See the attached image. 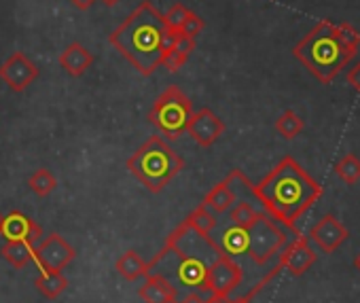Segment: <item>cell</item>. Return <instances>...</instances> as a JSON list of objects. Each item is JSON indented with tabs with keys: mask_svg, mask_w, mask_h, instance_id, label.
Wrapping results in <instances>:
<instances>
[{
	"mask_svg": "<svg viewBox=\"0 0 360 303\" xmlns=\"http://www.w3.org/2000/svg\"><path fill=\"white\" fill-rule=\"evenodd\" d=\"M322 193L324 189L320 183L314 181L290 155L282 157L263 181L252 185V198L259 200L265 212L284 225L295 238L299 236L297 221L322 198Z\"/></svg>",
	"mask_w": 360,
	"mask_h": 303,
	"instance_id": "obj_1",
	"label": "cell"
},
{
	"mask_svg": "<svg viewBox=\"0 0 360 303\" xmlns=\"http://www.w3.org/2000/svg\"><path fill=\"white\" fill-rule=\"evenodd\" d=\"M360 32L349 24L318 22L292 49V56L322 85H330L335 77L356 58Z\"/></svg>",
	"mask_w": 360,
	"mask_h": 303,
	"instance_id": "obj_2",
	"label": "cell"
},
{
	"mask_svg": "<svg viewBox=\"0 0 360 303\" xmlns=\"http://www.w3.org/2000/svg\"><path fill=\"white\" fill-rule=\"evenodd\" d=\"M165 28L163 13L150 0H144L110 32L108 41L142 77H150L163 64L161 37Z\"/></svg>",
	"mask_w": 360,
	"mask_h": 303,
	"instance_id": "obj_3",
	"label": "cell"
},
{
	"mask_svg": "<svg viewBox=\"0 0 360 303\" xmlns=\"http://www.w3.org/2000/svg\"><path fill=\"white\" fill-rule=\"evenodd\" d=\"M185 168V160L161 138L150 136L127 160V170L150 193H161Z\"/></svg>",
	"mask_w": 360,
	"mask_h": 303,
	"instance_id": "obj_4",
	"label": "cell"
},
{
	"mask_svg": "<svg viewBox=\"0 0 360 303\" xmlns=\"http://www.w3.org/2000/svg\"><path fill=\"white\" fill-rule=\"evenodd\" d=\"M193 115V104L189 96L178 85H169L150 106L148 121L167 138L178 140L180 134L187 131L189 119Z\"/></svg>",
	"mask_w": 360,
	"mask_h": 303,
	"instance_id": "obj_5",
	"label": "cell"
},
{
	"mask_svg": "<svg viewBox=\"0 0 360 303\" xmlns=\"http://www.w3.org/2000/svg\"><path fill=\"white\" fill-rule=\"evenodd\" d=\"M163 250H167V252H172L174 257H180V259H198V261H202L206 265L214 263L219 257L225 254V250L221 248V244H217L212 240V236L198 231L187 221H183L167 236V242H165Z\"/></svg>",
	"mask_w": 360,
	"mask_h": 303,
	"instance_id": "obj_6",
	"label": "cell"
},
{
	"mask_svg": "<svg viewBox=\"0 0 360 303\" xmlns=\"http://www.w3.org/2000/svg\"><path fill=\"white\" fill-rule=\"evenodd\" d=\"M246 233H248L246 254L259 265H265L274 254H278L288 244V229L267 212H259L252 225L246 227Z\"/></svg>",
	"mask_w": 360,
	"mask_h": 303,
	"instance_id": "obj_7",
	"label": "cell"
},
{
	"mask_svg": "<svg viewBox=\"0 0 360 303\" xmlns=\"http://www.w3.org/2000/svg\"><path fill=\"white\" fill-rule=\"evenodd\" d=\"M240 282H242V267L231 259V254L225 252L223 257H219L214 263L208 265L202 288L208 290L210 295L229 297V292L238 288Z\"/></svg>",
	"mask_w": 360,
	"mask_h": 303,
	"instance_id": "obj_8",
	"label": "cell"
},
{
	"mask_svg": "<svg viewBox=\"0 0 360 303\" xmlns=\"http://www.w3.org/2000/svg\"><path fill=\"white\" fill-rule=\"evenodd\" d=\"M39 75H41L39 66L22 51L13 53L7 62L0 64V81L9 85V89L15 94L26 91L39 79Z\"/></svg>",
	"mask_w": 360,
	"mask_h": 303,
	"instance_id": "obj_9",
	"label": "cell"
},
{
	"mask_svg": "<svg viewBox=\"0 0 360 303\" xmlns=\"http://www.w3.org/2000/svg\"><path fill=\"white\" fill-rule=\"evenodd\" d=\"M75 257L77 250L60 233L47 236L34 248V261L41 265V269H64Z\"/></svg>",
	"mask_w": 360,
	"mask_h": 303,
	"instance_id": "obj_10",
	"label": "cell"
},
{
	"mask_svg": "<svg viewBox=\"0 0 360 303\" xmlns=\"http://www.w3.org/2000/svg\"><path fill=\"white\" fill-rule=\"evenodd\" d=\"M225 129H227L225 121L212 108H200L198 112L191 115L187 125L189 136L204 148L212 146L225 134Z\"/></svg>",
	"mask_w": 360,
	"mask_h": 303,
	"instance_id": "obj_11",
	"label": "cell"
},
{
	"mask_svg": "<svg viewBox=\"0 0 360 303\" xmlns=\"http://www.w3.org/2000/svg\"><path fill=\"white\" fill-rule=\"evenodd\" d=\"M349 238V231L345 225L335 219L333 214H324L309 231V240L322 250V252H335L345 240Z\"/></svg>",
	"mask_w": 360,
	"mask_h": 303,
	"instance_id": "obj_12",
	"label": "cell"
},
{
	"mask_svg": "<svg viewBox=\"0 0 360 303\" xmlns=\"http://www.w3.org/2000/svg\"><path fill=\"white\" fill-rule=\"evenodd\" d=\"M280 252H282L280 265L288 269L292 276H303L316 263V250L309 246V240L303 238L301 233L290 244H286Z\"/></svg>",
	"mask_w": 360,
	"mask_h": 303,
	"instance_id": "obj_13",
	"label": "cell"
},
{
	"mask_svg": "<svg viewBox=\"0 0 360 303\" xmlns=\"http://www.w3.org/2000/svg\"><path fill=\"white\" fill-rule=\"evenodd\" d=\"M3 238L7 240H22V242H28V244H37L41 242L43 238V227L32 221L30 217H26L24 212H9L5 217V225H3Z\"/></svg>",
	"mask_w": 360,
	"mask_h": 303,
	"instance_id": "obj_14",
	"label": "cell"
},
{
	"mask_svg": "<svg viewBox=\"0 0 360 303\" xmlns=\"http://www.w3.org/2000/svg\"><path fill=\"white\" fill-rule=\"evenodd\" d=\"M144 284L140 286V297L146 303H174L178 299V292L174 284L161 273V271H150L144 276Z\"/></svg>",
	"mask_w": 360,
	"mask_h": 303,
	"instance_id": "obj_15",
	"label": "cell"
},
{
	"mask_svg": "<svg viewBox=\"0 0 360 303\" xmlns=\"http://www.w3.org/2000/svg\"><path fill=\"white\" fill-rule=\"evenodd\" d=\"M91 64H94V53L81 43H70L60 53V66L70 77H83L91 68Z\"/></svg>",
	"mask_w": 360,
	"mask_h": 303,
	"instance_id": "obj_16",
	"label": "cell"
},
{
	"mask_svg": "<svg viewBox=\"0 0 360 303\" xmlns=\"http://www.w3.org/2000/svg\"><path fill=\"white\" fill-rule=\"evenodd\" d=\"M163 252H167V250H163ZM167 254L174 257L172 252H167ZM174 261H176V276L185 286H202L204 284L206 269H208L206 263H202L198 259H180V257H174Z\"/></svg>",
	"mask_w": 360,
	"mask_h": 303,
	"instance_id": "obj_17",
	"label": "cell"
},
{
	"mask_svg": "<svg viewBox=\"0 0 360 303\" xmlns=\"http://www.w3.org/2000/svg\"><path fill=\"white\" fill-rule=\"evenodd\" d=\"M236 193L231 191V187L227 185V181H223V183H219V185H214L208 193H206V198H204V206L210 210V212H214V214H225V212H229V208L236 204Z\"/></svg>",
	"mask_w": 360,
	"mask_h": 303,
	"instance_id": "obj_18",
	"label": "cell"
},
{
	"mask_svg": "<svg viewBox=\"0 0 360 303\" xmlns=\"http://www.w3.org/2000/svg\"><path fill=\"white\" fill-rule=\"evenodd\" d=\"M3 259H7L13 267L24 269L30 261H34V246L22 240H7L5 246L0 248Z\"/></svg>",
	"mask_w": 360,
	"mask_h": 303,
	"instance_id": "obj_19",
	"label": "cell"
},
{
	"mask_svg": "<svg viewBox=\"0 0 360 303\" xmlns=\"http://www.w3.org/2000/svg\"><path fill=\"white\" fill-rule=\"evenodd\" d=\"M34 286H37L45 297L58 299V297L66 290L68 280H66V276L62 273V269H43V271L37 276Z\"/></svg>",
	"mask_w": 360,
	"mask_h": 303,
	"instance_id": "obj_20",
	"label": "cell"
},
{
	"mask_svg": "<svg viewBox=\"0 0 360 303\" xmlns=\"http://www.w3.org/2000/svg\"><path fill=\"white\" fill-rule=\"evenodd\" d=\"M115 269L125 280H138V278H144L148 273V263L136 250H127L117 259Z\"/></svg>",
	"mask_w": 360,
	"mask_h": 303,
	"instance_id": "obj_21",
	"label": "cell"
},
{
	"mask_svg": "<svg viewBox=\"0 0 360 303\" xmlns=\"http://www.w3.org/2000/svg\"><path fill=\"white\" fill-rule=\"evenodd\" d=\"M303 127H305V123H303V119L295 112V110H284L278 119H276V131L282 136V138H286V140H292V138H297L301 131H303Z\"/></svg>",
	"mask_w": 360,
	"mask_h": 303,
	"instance_id": "obj_22",
	"label": "cell"
},
{
	"mask_svg": "<svg viewBox=\"0 0 360 303\" xmlns=\"http://www.w3.org/2000/svg\"><path fill=\"white\" fill-rule=\"evenodd\" d=\"M221 248H223L227 254H244L246 248H248V233H246V229L231 225V227L223 233Z\"/></svg>",
	"mask_w": 360,
	"mask_h": 303,
	"instance_id": "obj_23",
	"label": "cell"
},
{
	"mask_svg": "<svg viewBox=\"0 0 360 303\" xmlns=\"http://www.w3.org/2000/svg\"><path fill=\"white\" fill-rule=\"evenodd\" d=\"M335 174L345 183V185H356L360 181V160L354 153L343 155L335 164Z\"/></svg>",
	"mask_w": 360,
	"mask_h": 303,
	"instance_id": "obj_24",
	"label": "cell"
},
{
	"mask_svg": "<svg viewBox=\"0 0 360 303\" xmlns=\"http://www.w3.org/2000/svg\"><path fill=\"white\" fill-rule=\"evenodd\" d=\"M189 225H193L198 231H202V233H208V236H212V231H214V227H217V214L214 212H210L204 204L202 206H198L187 219H185Z\"/></svg>",
	"mask_w": 360,
	"mask_h": 303,
	"instance_id": "obj_25",
	"label": "cell"
},
{
	"mask_svg": "<svg viewBox=\"0 0 360 303\" xmlns=\"http://www.w3.org/2000/svg\"><path fill=\"white\" fill-rule=\"evenodd\" d=\"M28 187L32 189V193H37L39 198H47L56 187H58V181H56V176L49 172V170H37L32 176H30V181H28Z\"/></svg>",
	"mask_w": 360,
	"mask_h": 303,
	"instance_id": "obj_26",
	"label": "cell"
},
{
	"mask_svg": "<svg viewBox=\"0 0 360 303\" xmlns=\"http://www.w3.org/2000/svg\"><path fill=\"white\" fill-rule=\"evenodd\" d=\"M231 212H229V219H231V225H236V227H242V229H246L248 225H252V221L257 219V210L248 204V202H236L231 208H229Z\"/></svg>",
	"mask_w": 360,
	"mask_h": 303,
	"instance_id": "obj_27",
	"label": "cell"
},
{
	"mask_svg": "<svg viewBox=\"0 0 360 303\" xmlns=\"http://www.w3.org/2000/svg\"><path fill=\"white\" fill-rule=\"evenodd\" d=\"M202 30H204V20H202L198 13L189 11L178 32H180V34H185V37H189V39H198V37L202 34Z\"/></svg>",
	"mask_w": 360,
	"mask_h": 303,
	"instance_id": "obj_28",
	"label": "cell"
},
{
	"mask_svg": "<svg viewBox=\"0 0 360 303\" xmlns=\"http://www.w3.org/2000/svg\"><path fill=\"white\" fill-rule=\"evenodd\" d=\"M187 13H189V9H187L185 5L176 3V5H172V7L167 9V13H165L163 18H165V24H167L169 28L180 30V26H183V22H185Z\"/></svg>",
	"mask_w": 360,
	"mask_h": 303,
	"instance_id": "obj_29",
	"label": "cell"
},
{
	"mask_svg": "<svg viewBox=\"0 0 360 303\" xmlns=\"http://www.w3.org/2000/svg\"><path fill=\"white\" fill-rule=\"evenodd\" d=\"M187 58H189V56H185V53H180V51L174 49L169 56H165V60H163L161 66H165L169 72H178L180 68H183V64L187 62Z\"/></svg>",
	"mask_w": 360,
	"mask_h": 303,
	"instance_id": "obj_30",
	"label": "cell"
},
{
	"mask_svg": "<svg viewBox=\"0 0 360 303\" xmlns=\"http://www.w3.org/2000/svg\"><path fill=\"white\" fill-rule=\"evenodd\" d=\"M176 51L185 53V56H191L195 51V39H189L185 34L178 32V41H176Z\"/></svg>",
	"mask_w": 360,
	"mask_h": 303,
	"instance_id": "obj_31",
	"label": "cell"
},
{
	"mask_svg": "<svg viewBox=\"0 0 360 303\" xmlns=\"http://www.w3.org/2000/svg\"><path fill=\"white\" fill-rule=\"evenodd\" d=\"M280 269H282V265L278 263V267H276V269H274V271H271V273H269V276H267V278H265L261 284H257V286H255V288H252V290H250L246 297H242V299H238V301H231V303H252V297H255V295H257V292H259V290H261V288H263V286H265V284H267V282H269V280H271V278H274V276H276Z\"/></svg>",
	"mask_w": 360,
	"mask_h": 303,
	"instance_id": "obj_32",
	"label": "cell"
},
{
	"mask_svg": "<svg viewBox=\"0 0 360 303\" xmlns=\"http://www.w3.org/2000/svg\"><path fill=\"white\" fill-rule=\"evenodd\" d=\"M345 81H347L349 87H354L356 91H360V62H356V64L347 70Z\"/></svg>",
	"mask_w": 360,
	"mask_h": 303,
	"instance_id": "obj_33",
	"label": "cell"
},
{
	"mask_svg": "<svg viewBox=\"0 0 360 303\" xmlns=\"http://www.w3.org/2000/svg\"><path fill=\"white\" fill-rule=\"evenodd\" d=\"M174 303H206V299H204L200 292H189V295H185L183 299H176Z\"/></svg>",
	"mask_w": 360,
	"mask_h": 303,
	"instance_id": "obj_34",
	"label": "cell"
},
{
	"mask_svg": "<svg viewBox=\"0 0 360 303\" xmlns=\"http://www.w3.org/2000/svg\"><path fill=\"white\" fill-rule=\"evenodd\" d=\"M68 3L72 5V7H77L79 11H87V9H91L98 0H68Z\"/></svg>",
	"mask_w": 360,
	"mask_h": 303,
	"instance_id": "obj_35",
	"label": "cell"
},
{
	"mask_svg": "<svg viewBox=\"0 0 360 303\" xmlns=\"http://www.w3.org/2000/svg\"><path fill=\"white\" fill-rule=\"evenodd\" d=\"M206 303H231V301H229V297H225V295H212Z\"/></svg>",
	"mask_w": 360,
	"mask_h": 303,
	"instance_id": "obj_36",
	"label": "cell"
},
{
	"mask_svg": "<svg viewBox=\"0 0 360 303\" xmlns=\"http://www.w3.org/2000/svg\"><path fill=\"white\" fill-rule=\"evenodd\" d=\"M100 3H102L104 7H115V5L119 3V0H100Z\"/></svg>",
	"mask_w": 360,
	"mask_h": 303,
	"instance_id": "obj_37",
	"label": "cell"
},
{
	"mask_svg": "<svg viewBox=\"0 0 360 303\" xmlns=\"http://www.w3.org/2000/svg\"><path fill=\"white\" fill-rule=\"evenodd\" d=\"M354 267L360 271V252H358V254H356V259H354Z\"/></svg>",
	"mask_w": 360,
	"mask_h": 303,
	"instance_id": "obj_38",
	"label": "cell"
},
{
	"mask_svg": "<svg viewBox=\"0 0 360 303\" xmlns=\"http://www.w3.org/2000/svg\"><path fill=\"white\" fill-rule=\"evenodd\" d=\"M3 225H5V217H3V212H0V236H3Z\"/></svg>",
	"mask_w": 360,
	"mask_h": 303,
	"instance_id": "obj_39",
	"label": "cell"
}]
</instances>
